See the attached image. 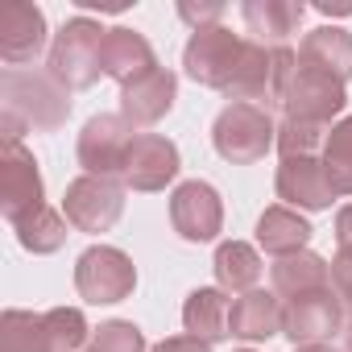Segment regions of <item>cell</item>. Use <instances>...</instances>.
I'll use <instances>...</instances> for the list:
<instances>
[{
	"label": "cell",
	"instance_id": "obj_27",
	"mask_svg": "<svg viewBox=\"0 0 352 352\" xmlns=\"http://www.w3.org/2000/svg\"><path fill=\"white\" fill-rule=\"evenodd\" d=\"M323 170H327V183L340 195H352V116H344L323 145Z\"/></svg>",
	"mask_w": 352,
	"mask_h": 352
},
{
	"label": "cell",
	"instance_id": "obj_3",
	"mask_svg": "<svg viewBox=\"0 0 352 352\" xmlns=\"http://www.w3.org/2000/svg\"><path fill=\"white\" fill-rule=\"evenodd\" d=\"M104 38L108 30H100V21L91 17H71L54 46H50V75L67 87V91H83L104 75Z\"/></svg>",
	"mask_w": 352,
	"mask_h": 352
},
{
	"label": "cell",
	"instance_id": "obj_34",
	"mask_svg": "<svg viewBox=\"0 0 352 352\" xmlns=\"http://www.w3.org/2000/svg\"><path fill=\"white\" fill-rule=\"evenodd\" d=\"M336 241H340V249H352V204L340 208V216H336Z\"/></svg>",
	"mask_w": 352,
	"mask_h": 352
},
{
	"label": "cell",
	"instance_id": "obj_36",
	"mask_svg": "<svg viewBox=\"0 0 352 352\" xmlns=\"http://www.w3.org/2000/svg\"><path fill=\"white\" fill-rule=\"evenodd\" d=\"M294 352H336V348H327V344H311V348H294Z\"/></svg>",
	"mask_w": 352,
	"mask_h": 352
},
{
	"label": "cell",
	"instance_id": "obj_24",
	"mask_svg": "<svg viewBox=\"0 0 352 352\" xmlns=\"http://www.w3.org/2000/svg\"><path fill=\"white\" fill-rule=\"evenodd\" d=\"M212 270H216V282H220L224 294H249V290L261 282V257H257V249L245 245V241H224V245L216 249Z\"/></svg>",
	"mask_w": 352,
	"mask_h": 352
},
{
	"label": "cell",
	"instance_id": "obj_33",
	"mask_svg": "<svg viewBox=\"0 0 352 352\" xmlns=\"http://www.w3.org/2000/svg\"><path fill=\"white\" fill-rule=\"evenodd\" d=\"M149 352H212V344H204V340H195V336H170V340L153 344Z\"/></svg>",
	"mask_w": 352,
	"mask_h": 352
},
{
	"label": "cell",
	"instance_id": "obj_28",
	"mask_svg": "<svg viewBox=\"0 0 352 352\" xmlns=\"http://www.w3.org/2000/svg\"><path fill=\"white\" fill-rule=\"evenodd\" d=\"M83 344H91V327L79 307L46 311V352H79Z\"/></svg>",
	"mask_w": 352,
	"mask_h": 352
},
{
	"label": "cell",
	"instance_id": "obj_22",
	"mask_svg": "<svg viewBox=\"0 0 352 352\" xmlns=\"http://www.w3.org/2000/svg\"><path fill=\"white\" fill-rule=\"evenodd\" d=\"M270 278H274V294L282 298H294V294H311V290H327L331 282V265L319 257V253H290V257H278L270 265Z\"/></svg>",
	"mask_w": 352,
	"mask_h": 352
},
{
	"label": "cell",
	"instance_id": "obj_4",
	"mask_svg": "<svg viewBox=\"0 0 352 352\" xmlns=\"http://www.w3.org/2000/svg\"><path fill=\"white\" fill-rule=\"evenodd\" d=\"M274 141H278V124L270 120V108L257 104H228L212 124V145L232 166L261 162L274 149Z\"/></svg>",
	"mask_w": 352,
	"mask_h": 352
},
{
	"label": "cell",
	"instance_id": "obj_17",
	"mask_svg": "<svg viewBox=\"0 0 352 352\" xmlns=\"http://www.w3.org/2000/svg\"><path fill=\"white\" fill-rule=\"evenodd\" d=\"M149 71H157V58H153V46L145 42V34L137 30H108L104 38V75L116 79L120 87L145 79Z\"/></svg>",
	"mask_w": 352,
	"mask_h": 352
},
{
	"label": "cell",
	"instance_id": "obj_15",
	"mask_svg": "<svg viewBox=\"0 0 352 352\" xmlns=\"http://www.w3.org/2000/svg\"><path fill=\"white\" fill-rule=\"evenodd\" d=\"M274 187H278V199H286V208H302V212H327L336 199L319 157H286L278 166Z\"/></svg>",
	"mask_w": 352,
	"mask_h": 352
},
{
	"label": "cell",
	"instance_id": "obj_8",
	"mask_svg": "<svg viewBox=\"0 0 352 352\" xmlns=\"http://www.w3.org/2000/svg\"><path fill=\"white\" fill-rule=\"evenodd\" d=\"M245 42L241 34H232L228 25H212V30H195L187 50H183V71L199 83V87H212V91H224L232 71H236V58H241Z\"/></svg>",
	"mask_w": 352,
	"mask_h": 352
},
{
	"label": "cell",
	"instance_id": "obj_12",
	"mask_svg": "<svg viewBox=\"0 0 352 352\" xmlns=\"http://www.w3.org/2000/svg\"><path fill=\"white\" fill-rule=\"evenodd\" d=\"M170 224H174V232H179L183 241H191V245L216 241L220 228H224L220 191L212 183H199V179L174 187V195H170Z\"/></svg>",
	"mask_w": 352,
	"mask_h": 352
},
{
	"label": "cell",
	"instance_id": "obj_20",
	"mask_svg": "<svg viewBox=\"0 0 352 352\" xmlns=\"http://www.w3.org/2000/svg\"><path fill=\"white\" fill-rule=\"evenodd\" d=\"M298 63L302 67H315V71H327L336 75L340 83L352 79V34L340 30V25H319L302 38V50H298Z\"/></svg>",
	"mask_w": 352,
	"mask_h": 352
},
{
	"label": "cell",
	"instance_id": "obj_11",
	"mask_svg": "<svg viewBox=\"0 0 352 352\" xmlns=\"http://www.w3.org/2000/svg\"><path fill=\"white\" fill-rule=\"evenodd\" d=\"M348 108V91L336 75L327 71H315V67H302L294 71L286 96H282V112L286 120H307V124H327L331 116H340Z\"/></svg>",
	"mask_w": 352,
	"mask_h": 352
},
{
	"label": "cell",
	"instance_id": "obj_13",
	"mask_svg": "<svg viewBox=\"0 0 352 352\" xmlns=\"http://www.w3.org/2000/svg\"><path fill=\"white\" fill-rule=\"evenodd\" d=\"M183 170V157H179V145L170 137H157V133H141L129 149V162H124V187L133 191H166V183L179 179Z\"/></svg>",
	"mask_w": 352,
	"mask_h": 352
},
{
	"label": "cell",
	"instance_id": "obj_30",
	"mask_svg": "<svg viewBox=\"0 0 352 352\" xmlns=\"http://www.w3.org/2000/svg\"><path fill=\"white\" fill-rule=\"evenodd\" d=\"M87 352H145V336H141V327L129 323V319H108V323H100V331L91 336Z\"/></svg>",
	"mask_w": 352,
	"mask_h": 352
},
{
	"label": "cell",
	"instance_id": "obj_6",
	"mask_svg": "<svg viewBox=\"0 0 352 352\" xmlns=\"http://www.w3.org/2000/svg\"><path fill=\"white\" fill-rule=\"evenodd\" d=\"M63 216L71 228L87 232V236H100V232H112L116 220L124 216V187L116 179H96V174H83L75 179L63 195Z\"/></svg>",
	"mask_w": 352,
	"mask_h": 352
},
{
	"label": "cell",
	"instance_id": "obj_37",
	"mask_svg": "<svg viewBox=\"0 0 352 352\" xmlns=\"http://www.w3.org/2000/svg\"><path fill=\"white\" fill-rule=\"evenodd\" d=\"M241 352H253V348H241Z\"/></svg>",
	"mask_w": 352,
	"mask_h": 352
},
{
	"label": "cell",
	"instance_id": "obj_10",
	"mask_svg": "<svg viewBox=\"0 0 352 352\" xmlns=\"http://www.w3.org/2000/svg\"><path fill=\"white\" fill-rule=\"evenodd\" d=\"M336 331H344V302L336 298V290H311V294H294L282 307V336L294 348H311L331 340Z\"/></svg>",
	"mask_w": 352,
	"mask_h": 352
},
{
	"label": "cell",
	"instance_id": "obj_7",
	"mask_svg": "<svg viewBox=\"0 0 352 352\" xmlns=\"http://www.w3.org/2000/svg\"><path fill=\"white\" fill-rule=\"evenodd\" d=\"M133 124L124 116H91L79 133V166L96 179H124V162H129V149H133Z\"/></svg>",
	"mask_w": 352,
	"mask_h": 352
},
{
	"label": "cell",
	"instance_id": "obj_31",
	"mask_svg": "<svg viewBox=\"0 0 352 352\" xmlns=\"http://www.w3.org/2000/svg\"><path fill=\"white\" fill-rule=\"evenodd\" d=\"M331 290L344 302V311L352 315V249H340L331 261Z\"/></svg>",
	"mask_w": 352,
	"mask_h": 352
},
{
	"label": "cell",
	"instance_id": "obj_26",
	"mask_svg": "<svg viewBox=\"0 0 352 352\" xmlns=\"http://www.w3.org/2000/svg\"><path fill=\"white\" fill-rule=\"evenodd\" d=\"M0 352H46V315L9 307L0 315Z\"/></svg>",
	"mask_w": 352,
	"mask_h": 352
},
{
	"label": "cell",
	"instance_id": "obj_18",
	"mask_svg": "<svg viewBox=\"0 0 352 352\" xmlns=\"http://www.w3.org/2000/svg\"><path fill=\"white\" fill-rule=\"evenodd\" d=\"M228 336L249 340V344L270 340V336H282V302H278V294H270V290H249V294L232 298Z\"/></svg>",
	"mask_w": 352,
	"mask_h": 352
},
{
	"label": "cell",
	"instance_id": "obj_9",
	"mask_svg": "<svg viewBox=\"0 0 352 352\" xmlns=\"http://www.w3.org/2000/svg\"><path fill=\"white\" fill-rule=\"evenodd\" d=\"M42 208H46V191L34 153L21 141H5V153H0V212L9 224H17Z\"/></svg>",
	"mask_w": 352,
	"mask_h": 352
},
{
	"label": "cell",
	"instance_id": "obj_29",
	"mask_svg": "<svg viewBox=\"0 0 352 352\" xmlns=\"http://www.w3.org/2000/svg\"><path fill=\"white\" fill-rule=\"evenodd\" d=\"M278 153H282V162L286 157H315V149L319 145H327V137H323V124H307V120H282L278 124Z\"/></svg>",
	"mask_w": 352,
	"mask_h": 352
},
{
	"label": "cell",
	"instance_id": "obj_21",
	"mask_svg": "<svg viewBox=\"0 0 352 352\" xmlns=\"http://www.w3.org/2000/svg\"><path fill=\"white\" fill-rule=\"evenodd\" d=\"M228 311L232 307L220 286H199L183 302V327H187V336H195L204 344H220V340H228Z\"/></svg>",
	"mask_w": 352,
	"mask_h": 352
},
{
	"label": "cell",
	"instance_id": "obj_16",
	"mask_svg": "<svg viewBox=\"0 0 352 352\" xmlns=\"http://www.w3.org/2000/svg\"><path fill=\"white\" fill-rule=\"evenodd\" d=\"M174 100H179V79H174V71L157 67L145 79L120 87V116L129 124H157L174 108Z\"/></svg>",
	"mask_w": 352,
	"mask_h": 352
},
{
	"label": "cell",
	"instance_id": "obj_25",
	"mask_svg": "<svg viewBox=\"0 0 352 352\" xmlns=\"http://www.w3.org/2000/svg\"><path fill=\"white\" fill-rule=\"evenodd\" d=\"M13 232H17L21 249H30V253H38V257L58 253V249L67 245V220H63L54 208H42V212H34V216L17 220V224H13Z\"/></svg>",
	"mask_w": 352,
	"mask_h": 352
},
{
	"label": "cell",
	"instance_id": "obj_19",
	"mask_svg": "<svg viewBox=\"0 0 352 352\" xmlns=\"http://www.w3.org/2000/svg\"><path fill=\"white\" fill-rule=\"evenodd\" d=\"M249 34H257V42L265 46H286V38H294V30L302 25L307 17V5L302 0H245V9H241Z\"/></svg>",
	"mask_w": 352,
	"mask_h": 352
},
{
	"label": "cell",
	"instance_id": "obj_35",
	"mask_svg": "<svg viewBox=\"0 0 352 352\" xmlns=\"http://www.w3.org/2000/svg\"><path fill=\"white\" fill-rule=\"evenodd\" d=\"M344 352H352V319L344 323Z\"/></svg>",
	"mask_w": 352,
	"mask_h": 352
},
{
	"label": "cell",
	"instance_id": "obj_32",
	"mask_svg": "<svg viewBox=\"0 0 352 352\" xmlns=\"http://www.w3.org/2000/svg\"><path fill=\"white\" fill-rule=\"evenodd\" d=\"M179 17H183L187 25H195V30H212V25H220L224 5H220V0H208V5H191V0H183V5H179Z\"/></svg>",
	"mask_w": 352,
	"mask_h": 352
},
{
	"label": "cell",
	"instance_id": "obj_5",
	"mask_svg": "<svg viewBox=\"0 0 352 352\" xmlns=\"http://www.w3.org/2000/svg\"><path fill=\"white\" fill-rule=\"evenodd\" d=\"M137 286V265L129 261V253L112 249V245H91L87 253H79L75 261V290L83 302L104 307V302H124Z\"/></svg>",
	"mask_w": 352,
	"mask_h": 352
},
{
	"label": "cell",
	"instance_id": "obj_1",
	"mask_svg": "<svg viewBox=\"0 0 352 352\" xmlns=\"http://www.w3.org/2000/svg\"><path fill=\"white\" fill-rule=\"evenodd\" d=\"M0 96H5V141H21V129L54 133L71 116V91L50 71H5L0 75Z\"/></svg>",
	"mask_w": 352,
	"mask_h": 352
},
{
	"label": "cell",
	"instance_id": "obj_14",
	"mask_svg": "<svg viewBox=\"0 0 352 352\" xmlns=\"http://www.w3.org/2000/svg\"><path fill=\"white\" fill-rule=\"evenodd\" d=\"M46 46V13L30 0H9L0 5V58L13 71L21 63H34Z\"/></svg>",
	"mask_w": 352,
	"mask_h": 352
},
{
	"label": "cell",
	"instance_id": "obj_2",
	"mask_svg": "<svg viewBox=\"0 0 352 352\" xmlns=\"http://www.w3.org/2000/svg\"><path fill=\"white\" fill-rule=\"evenodd\" d=\"M294 71H298V58H294V50H286V46H278V50H265L261 42H245V50H241V58H236V71H232V79H228V87H224V96L232 100V104H282V96H286V87H290V79H294Z\"/></svg>",
	"mask_w": 352,
	"mask_h": 352
},
{
	"label": "cell",
	"instance_id": "obj_23",
	"mask_svg": "<svg viewBox=\"0 0 352 352\" xmlns=\"http://www.w3.org/2000/svg\"><path fill=\"white\" fill-rule=\"evenodd\" d=\"M311 241V224L294 212V208H265L257 220V245L270 257H290L302 253Z\"/></svg>",
	"mask_w": 352,
	"mask_h": 352
}]
</instances>
